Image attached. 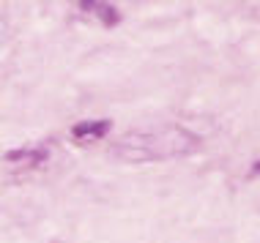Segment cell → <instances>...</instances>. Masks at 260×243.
<instances>
[{"label": "cell", "instance_id": "cell-1", "mask_svg": "<svg viewBox=\"0 0 260 243\" xmlns=\"http://www.w3.org/2000/svg\"><path fill=\"white\" fill-rule=\"evenodd\" d=\"M198 137L184 126H153V129H137L123 134L112 148V156L126 164H145V161H165V158L184 156L194 150Z\"/></svg>", "mask_w": 260, "mask_h": 243}, {"label": "cell", "instance_id": "cell-3", "mask_svg": "<svg viewBox=\"0 0 260 243\" xmlns=\"http://www.w3.org/2000/svg\"><path fill=\"white\" fill-rule=\"evenodd\" d=\"M80 9H85V11H102L99 17L104 19V25H115L118 19H121V14L112 9V6H107V3H82Z\"/></svg>", "mask_w": 260, "mask_h": 243}, {"label": "cell", "instance_id": "cell-2", "mask_svg": "<svg viewBox=\"0 0 260 243\" xmlns=\"http://www.w3.org/2000/svg\"><path fill=\"white\" fill-rule=\"evenodd\" d=\"M107 131H110V120H85V123H77L72 137L74 140L88 142V140H99V137L107 134Z\"/></svg>", "mask_w": 260, "mask_h": 243}, {"label": "cell", "instance_id": "cell-4", "mask_svg": "<svg viewBox=\"0 0 260 243\" xmlns=\"http://www.w3.org/2000/svg\"><path fill=\"white\" fill-rule=\"evenodd\" d=\"M44 156H47V150H14V153H9L6 158H11V161H19V158H27L33 164H39V161H44Z\"/></svg>", "mask_w": 260, "mask_h": 243}]
</instances>
